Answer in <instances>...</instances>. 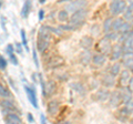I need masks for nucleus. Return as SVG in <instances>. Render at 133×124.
<instances>
[{
  "mask_svg": "<svg viewBox=\"0 0 133 124\" xmlns=\"http://www.w3.org/2000/svg\"><path fill=\"white\" fill-rule=\"evenodd\" d=\"M49 42H50L49 27L42 26L39 30V37H38V41H37V49H38L41 53L44 52L49 47Z\"/></svg>",
  "mask_w": 133,
  "mask_h": 124,
  "instance_id": "1",
  "label": "nucleus"
},
{
  "mask_svg": "<svg viewBox=\"0 0 133 124\" xmlns=\"http://www.w3.org/2000/svg\"><path fill=\"white\" fill-rule=\"evenodd\" d=\"M88 16V11H87L84 8L80 10H77L74 11L72 16L69 18L70 20V24H73V26H77V27H80L81 24L85 21V18Z\"/></svg>",
  "mask_w": 133,
  "mask_h": 124,
  "instance_id": "2",
  "label": "nucleus"
},
{
  "mask_svg": "<svg viewBox=\"0 0 133 124\" xmlns=\"http://www.w3.org/2000/svg\"><path fill=\"white\" fill-rule=\"evenodd\" d=\"M111 42L112 41L109 40L107 38V37H104V38H102L101 40L99 41V43L97 44V51L102 53V54H109L110 51H111Z\"/></svg>",
  "mask_w": 133,
  "mask_h": 124,
  "instance_id": "3",
  "label": "nucleus"
},
{
  "mask_svg": "<svg viewBox=\"0 0 133 124\" xmlns=\"http://www.w3.org/2000/svg\"><path fill=\"white\" fill-rule=\"evenodd\" d=\"M109 99H110V106L116 107V106H119L120 103L122 102L123 95L121 94V92H120V91H113L112 93H110Z\"/></svg>",
  "mask_w": 133,
  "mask_h": 124,
  "instance_id": "4",
  "label": "nucleus"
},
{
  "mask_svg": "<svg viewBox=\"0 0 133 124\" xmlns=\"http://www.w3.org/2000/svg\"><path fill=\"white\" fill-rule=\"evenodd\" d=\"M87 6V0H76V1H72L71 3H69L66 6V11H71V12H74L77 10H80V9H83Z\"/></svg>",
  "mask_w": 133,
  "mask_h": 124,
  "instance_id": "5",
  "label": "nucleus"
},
{
  "mask_svg": "<svg viewBox=\"0 0 133 124\" xmlns=\"http://www.w3.org/2000/svg\"><path fill=\"white\" fill-rule=\"evenodd\" d=\"M24 91H26L31 105H33L37 109V107H38V99H37V94H36L35 89L30 88V86H28V85H24Z\"/></svg>",
  "mask_w": 133,
  "mask_h": 124,
  "instance_id": "6",
  "label": "nucleus"
},
{
  "mask_svg": "<svg viewBox=\"0 0 133 124\" xmlns=\"http://www.w3.org/2000/svg\"><path fill=\"white\" fill-rule=\"evenodd\" d=\"M111 60L112 61H116V60H119L120 58L122 57V44L121 43H116L114 44L113 47H111Z\"/></svg>",
  "mask_w": 133,
  "mask_h": 124,
  "instance_id": "7",
  "label": "nucleus"
},
{
  "mask_svg": "<svg viewBox=\"0 0 133 124\" xmlns=\"http://www.w3.org/2000/svg\"><path fill=\"white\" fill-rule=\"evenodd\" d=\"M5 122L8 124H21L22 120L16 112H7L5 116Z\"/></svg>",
  "mask_w": 133,
  "mask_h": 124,
  "instance_id": "8",
  "label": "nucleus"
},
{
  "mask_svg": "<svg viewBox=\"0 0 133 124\" xmlns=\"http://www.w3.org/2000/svg\"><path fill=\"white\" fill-rule=\"evenodd\" d=\"M0 104H1V106L5 109L6 113L7 112H16V113H19V109L16 106V104L12 101L8 100V99H5L3 101H1Z\"/></svg>",
  "mask_w": 133,
  "mask_h": 124,
  "instance_id": "9",
  "label": "nucleus"
},
{
  "mask_svg": "<svg viewBox=\"0 0 133 124\" xmlns=\"http://www.w3.org/2000/svg\"><path fill=\"white\" fill-rule=\"evenodd\" d=\"M132 79V75H131V72L129 71V70H123L120 74V80H119V84L120 86H122V88H125L128 85L129 81Z\"/></svg>",
  "mask_w": 133,
  "mask_h": 124,
  "instance_id": "10",
  "label": "nucleus"
},
{
  "mask_svg": "<svg viewBox=\"0 0 133 124\" xmlns=\"http://www.w3.org/2000/svg\"><path fill=\"white\" fill-rule=\"evenodd\" d=\"M63 64H64L63 58L57 56V57H53L52 59H50L49 63H48V67L51 68V69H57V68H59V67H61V65H63Z\"/></svg>",
  "mask_w": 133,
  "mask_h": 124,
  "instance_id": "11",
  "label": "nucleus"
},
{
  "mask_svg": "<svg viewBox=\"0 0 133 124\" xmlns=\"http://www.w3.org/2000/svg\"><path fill=\"white\" fill-rule=\"evenodd\" d=\"M47 110H48V113L50 115H53V116H55V115L58 113V111H59V102L57 100H51L48 103Z\"/></svg>",
  "mask_w": 133,
  "mask_h": 124,
  "instance_id": "12",
  "label": "nucleus"
},
{
  "mask_svg": "<svg viewBox=\"0 0 133 124\" xmlns=\"http://www.w3.org/2000/svg\"><path fill=\"white\" fill-rule=\"evenodd\" d=\"M80 45L84 49V50H88V49H90L93 45V38H91L89 36L83 37L80 41Z\"/></svg>",
  "mask_w": 133,
  "mask_h": 124,
  "instance_id": "13",
  "label": "nucleus"
},
{
  "mask_svg": "<svg viewBox=\"0 0 133 124\" xmlns=\"http://www.w3.org/2000/svg\"><path fill=\"white\" fill-rule=\"evenodd\" d=\"M109 95H110V92L107 89H100V90H98V92L95 93L97 100L102 101V102L107 101L108 99H109Z\"/></svg>",
  "mask_w": 133,
  "mask_h": 124,
  "instance_id": "14",
  "label": "nucleus"
},
{
  "mask_svg": "<svg viewBox=\"0 0 133 124\" xmlns=\"http://www.w3.org/2000/svg\"><path fill=\"white\" fill-rule=\"evenodd\" d=\"M105 60L107 58L104 54H102V53H100V54H95L93 58H91V61L93 62L94 65H98V67H101L105 63Z\"/></svg>",
  "mask_w": 133,
  "mask_h": 124,
  "instance_id": "15",
  "label": "nucleus"
},
{
  "mask_svg": "<svg viewBox=\"0 0 133 124\" xmlns=\"http://www.w3.org/2000/svg\"><path fill=\"white\" fill-rule=\"evenodd\" d=\"M56 90H57L56 82L52 81V80H50L48 82V84L45 85V97H47V95H52V94L56 92Z\"/></svg>",
  "mask_w": 133,
  "mask_h": 124,
  "instance_id": "16",
  "label": "nucleus"
},
{
  "mask_svg": "<svg viewBox=\"0 0 133 124\" xmlns=\"http://www.w3.org/2000/svg\"><path fill=\"white\" fill-rule=\"evenodd\" d=\"M30 10H31V0H27V1L24 2L22 9H21L22 18H27L29 16V13H30Z\"/></svg>",
  "mask_w": 133,
  "mask_h": 124,
  "instance_id": "17",
  "label": "nucleus"
},
{
  "mask_svg": "<svg viewBox=\"0 0 133 124\" xmlns=\"http://www.w3.org/2000/svg\"><path fill=\"white\" fill-rule=\"evenodd\" d=\"M119 114H120V119H121L122 121H125V120L132 114V109H130V107H128V106H124L123 109L120 110Z\"/></svg>",
  "mask_w": 133,
  "mask_h": 124,
  "instance_id": "18",
  "label": "nucleus"
},
{
  "mask_svg": "<svg viewBox=\"0 0 133 124\" xmlns=\"http://www.w3.org/2000/svg\"><path fill=\"white\" fill-rule=\"evenodd\" d=\"M132 17H133V5L132 3H130V6H129V8L127 7V9L124 10V18L123 20H127V21H132Z\"/></svg>",
  "mask_w": 133,
  "mask_h": 124,
  "instance_id": "19",
  "label": "nucleus"
},
{
  "mask_svg": "<svg viewBox=\"0 0 133 124\" xmlns=\"http://www.w3.org/2000/svg\"><path fill=\"white\" fill-rule=\"evenodd\" d=\"M110 12L112 16H119V0H112L110 3Z\"/></svg>",
  "mask_w": 133,
  "mask_h": 124,
  "instance_id": "20",
  "label": "nucleus"
},
{
  "mask_svg": "<svg viewBox=\"0 0 133 124\" xmlns=\"http://www.w3.org/2000/svg\"><path fill=\"white\" fill-rule=\"evenodd\" d=\"M11 92L9 90H8L7 88L3 84L0 83V98H2V99H9L11 98Z\"/></svg>",
  "mask_w": 133,
  "mask_h": 124,
  "instance_id": "21",
  "label": "nucleus"
},
{
  "mask_svg": "<svg viewBox=\"0 0 133 124\" xmlns=\"http://www.w3.org/2000/svg\"><path fill=\"white\" fill-rule=\"evenodd\" d=\"M114 77L111 75V74H109V75H105L104 78H103V84H104L105 86H108V88H110V86H113L114 85Z\"/></svg>",
  "mask_w": 133,
  "mask_h": 124,
  "instance_id": "22",
  "label": "nucleus"
},
{
  "mask_svg": "<svg viewBox=\"0 0 133 124\" xmlns=\"http://www.w3.org/2000/svg\"><path fill=\"white\" fill-rule=\"evenodd\" d=\"M124 22L123 18H116L115 20H112V24H111V28L113 29L114 31H118L120 27H121V24Z\"/></svg>",
  "mask_w": 133,
  "mask_h": 124,
  "instance_id": "23",
  "label": "nucleus"
},
{
  "mask_svg": "<svg viewBox=\"0 0 133 124\" xmlns=\"http://www.w3.org/2000/svg\"><path fill=\"white\" fill-rule=\"evenodd\" d=\"M120 70H121V64L120 63H114L110 68V74L111 75H113V77H116L120 73Z\"/></svg>",
  "mask_w": 133,
  "mask_h": 124,
  "instance_id": "24",
  "label": "nucleus"
},
{
  "mask_svg": "<svg viewBox=\"0 0 133 124\" xmlns=\"http://www.w3.org/2000/svg\"><path fill=\"white\" fill-rule=\"evenodd\" d=\"M91 53L89 52V51H83L82 53H81V56H80V59H81V62L82 63H84V64H87L89 61H91Z\"/></svg>",
  "mask_w": 133,
  "mask_h": 124,
  "instance_id": "25",
  "label": "nucleus"
},
{
  "mask_svg": "<svg viewBox=\"0 0 133 124\" xmlns=\"http://www.w3.org/2000/svg\"><path fill=\"white\" fill-rule=\"evenodd\" d=\"M58 19H59V21H62V22L66 21V20L69 19V12L66 10H61L59 13H58Z\"/></svg>",
  "mask_w": 133,
  "mask_h": 124,
  "instance_id": "26",
  "label": "nucleus"
},
{
  "mask_svg": "<svg viewBox=\"0 0 133 124\" xmlns=\"http://www.w3.org/2000/svg\"><path fill=\"white\" fill-rule=\"evenodd\" d=\"M131 28H132V27H131V23H129V22H123L118 31L120 32V33H125V32H128V31L131 30Z\"/></svg>",
  "mask_w": 133,
  "mask_h": 124,
  "instance_id": "27",
  "label": "nucleus"
},
{
  "mask_svg": "<svg viewBox=\"0 0 133 124\" xmlns=\"http://www.w3.org/2000/svg\"><path fill=\"white\" fill-rule=\"evenodd\" d=\"M20 36H21V40H22V44H23V47L26 48V50L29 51V47H28V41H27V36H26V31L22 30L20 31Z\"/></svg>",
  "mask_w": 133,
  "mask_h": 124,
  "instance_id": "28",
  "label": "nucleus"
},
{
  "mask_svg": "<svg viewBox=\"0 0 133 124\" xmlns=\"http://www.w3.org/2000/svg\"><path fill=\"white\" fill-rule=\"evenodd\" d=\"M112 18H108L104 20V22H103V30L105 32H109L110 29H111V24H112Z\"/></svg>",
  "mask_w": 133,
  "mask_h": 124,
  "instance_id": "29",
  "label": "nucleus"
},
{
  "mask_svg": "<svg viewBox=\"0 0 133 124\" xmlns=\"http://www.w3.org/2000/svg\"><path fill=\"white\" fill-rule=\"evenodd\" d=\"M71 88L74 90V91H77V92H79V93H83V91H84V88H83V85L81 84V83H72L71 85Z\"/></svg>",
  "mask_w": 133,
  "mask_h": 124,
  "instance_id": "30",
  "label": "nucleus"
},
{
  "mask_svg": "<svg viewBox=\"0 0 133 124\" xmlns=\"http://www.w3.org/2000/svg\"><path fill=\"white\" fill-rule=\"evenodd\" d=\"M124 65L130 71H132V56H127V59L124 60Z\"/></svg>",
  "mask_w": 133,
  "mask_h": 124,
  "instance_id": "31",
  "label": "nucleus"
},
{
  "mask_svg": "<svg viewBox=\"0 0 133 124\" xmlns=\"http://www.w3.org/2000/svg\"><path fill=\"white\" fill-rule=\"evenodd\" d=\"M107 38L109 39V40H111V41H113V40H116L119 38V35L116 33V31L115 32H107Z\"/></svg>",
  "mask_w": 133,
  "mask_h": 124,
  "instance_id": "32",
  "label": "nucleus"
},
{
  "mask_svg": "<svg viewBox=\"0 0 133 124\" xmlns=\"http://www.w3.org/2000/svg\"><path fill=\"white\" fill-rule=\"evenodd\" d=\"M7 68V60L0 56V70H5Z\"/></svg>",
  "mask_w": 133,
  "mask_h": 124,
  "instance_id": "33",
  "label": "nucleus"
},
{
  "mask_svg": "<svg viewBox=\"0 0 133 124\" xmlns=\"http://www.w3.org/2000/svg\"><path fill=\"white\" fill-rule=\"evenodd\" d=\"M61 29H63V30H76L78 28L77 26H73V24H65V26H60Z\"/></svg>",
  "mask_w": 133,
  "mask_h": 124,
  "instance_id": "34",
  "label": "nucleus"
},
{
  "mask_svg": "<svg viewBox=\"0 0 133 124\" xmlns=\"http://www.w3.org/2000/svg\"><path fill=\"white\" fill-rule=\"evenodd\" d=\"M9 58H10V61H11V63L14 64V65H18V59H17V57L15 56V53L12 52L9 54Z\"/></svg>",
  "mask_w": 133,
  "mask_h": 124,
  "instance_id": "35",
  "label": "nucleus"
},
{
  "mask_svg": "<svg viewBox=\"0 0 133 124\" xmlns=\"http://www.w3.org/2000/svg\"><path fill=\"white\" fill-rule=\"evenodd\" d=\"M33 60H35V64L37 68H39V62H38V57H37L36 50H33Z\"/></svg>",
  "mask_w": 133,
  "mask_h": 124,
  "instance_id": "36",
  "label": "nucleus"
},
{
  "mask_svg": "<svg viewBox=\"0 0 133 124\" xmlns=\"http://www.w3.org/2000/svg\"><path fill=\"white\" fill-rule=\"evenodd\" d=\"M39 20L41 21V20H43V18H44V10L43 9H40L39 10Z\"/></svg>",
  "mask_w": 133,
  "mask_h": 124,
  "instance_id": "37",
  "label": "nucleus"
},
{
  "mask_svg": "<svg viewBox=\"0 0 133 124\" xmlns=\"http://www.w3.org/2000/svg\"><path fill=\"white\" fill-rule=\"evenodd\" d=\"M12 52H14V45L9 44L7 47V53H8V54H10V53H12Z\"/></svg>",
  "mask_w": 133,
  "mask_h": 124,
  "instance_id": "38",
  "label": "nucleus"
},
{
  "mask_svg": "<svg viewBox=\"0 0 133 124\" xmlns=\"http://www.w3.org/2000/svg\"><path fill=\"white\" fill-rule=\"evenodd\" d=\"M16 47H17V51H18V53H22V48H21V44L17 42V43H16Z\"/></svg>",
  "mask_w": 133,
  "mask_h": 124,
  "instance_id": "39",
  "label": "nucleus"
},
{
  "mask_svg": "<svg viewBox=\"0 0 133 124\" xmlns=\"http://www.w3.org/2000/svg\"><path fill=\"white\" fill-rule=\"evenodd\" d=\"M28 121H29V122H31V123L35 122V119H33V115H32L31 113H29V114H28Z\"/></svg>",
  "mask_w": 133,
  "mask_h": 124,
  "instance_id": "40",
  "label": "nucleus"
},
{
  "mask_svg": "<svg viewBox=\"0 0 133 124\" xmlns=\"http://www.w3.org/2000/svg\"><path fill=\"white\" fill-rule=\"evenodd\" d=\"M41 123H45V118H44V115L43 114H41Z\"/></svg>",
  "mask_w": 133,
  "mask_h": 124,
  "instance_id": "41",
  "label": "nucleus"
},
{
  "mask_svg": "<svg viewBox=\"0 0 133 124\" xmlns=\"http://www.w3.org/2000/svg\"><path fill=\"white\" fill-rule=\"evenodd\" d=\"M65 1H72V0H59V3H62V2H65Z\"/></svg>",
  "mask_w": 133,
  "mask_h": 124,
  "instance_id": "42",
  "label": "nucleus"
},
{
  "mask_svg": "<svg viewBox=\"0 0 133 124\" xmlns=\"http://www.w3.org/2000/svg\"><path fill=\"white\" fill-rule=\"evenodd\" d=\"M39 2L41 3V5H42V3H44V2H45V0H39Z\"/></svg>",
  "mask_w": 133,
  "mask_h": 124,
  "instance_id": "43",
  "label": "nucleus"
},
{
  "mask_svg": "<svg viewBox=\"0 0 133 124\" xmlns=\"http://www.w3.org/2000/svg\"><path fill=\"white\" fill-rule=\"evenodd\" d=\"M1 5H2V3H1V1H0V8H1Z\"/></svg>",
  "mask_w": 133,
  "mask_h": 124,
  "instance_id": "44",
  "label": "nucleus"
}]
</instances>
